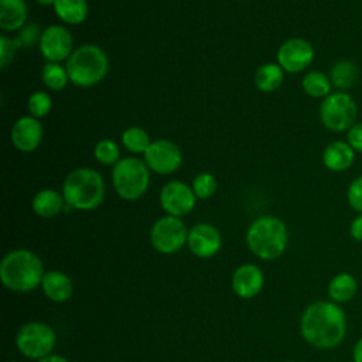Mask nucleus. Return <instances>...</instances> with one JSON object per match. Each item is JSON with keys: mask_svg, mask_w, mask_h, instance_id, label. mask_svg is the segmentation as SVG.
Instances as JSON below:
<instances>
[{"mask_svg": "<svg viewBox=\"0 0 362 362\" xmlns=\"http://www.w3.org/2000/svg\"><path fill=\"white\" fill-rule=\"evenodd\" d=\"M64 195H61L58 191L47 188L38 191L33 198V209L37 215L42 218H52L57 216L62 208H64Z\"/></svg>", "mask_w": 362, "mask_h": 362, "instance_id": "obj_20", "label": "nucleus"}, {"mask_svg": "<svg viewBox=\"0 0 362 362\" xmlns=\"http://www.w3.org/2000/svg\"><path fill=\"white\" fill-rule=\"evenodd\" d=\"M122 143L130 153H136V154L143 153L144 154L146 150L148 148V146L151 144V140L144 129L132 126L123 132Z\"/></svg>", "mask_w": 362, "mask_h": 362, "instance_id": "obj_26", "label": "nucleus"}, {"mask_svg": "<svg viewBox=\"0 0 362 362\" xmlns=\"http://www.w3.org/2000/svg\"><path fill=\"white\" fill-rule=\"evenodd\" d=\"M349 233L352 236V239L362 242V214H359L358 216H355L351 222L349 226Z\"/></svg>", "mask_w": 362, "mask_h": 362, "instance_id": "obj_35", "label": "nucleus"}, {"mask_svg": "<svg viewBox=\"0 0 362 362\" xmlns=\"http://www.w3.org/2000/svg\"><path fill=\"white\" fill-rule=\"evenodd\" d=\"M197 202L192 187L182 181H170L160 191V205L171 216H184L189 214Z\"/></svg>", "mask_w": 362, "mask_h": 362, "instance_id": "obj_11", "label": "nucleus"}, {"mask_svg": "<svg viewBox=\"0 0 362 362\" xmlns=\"http://www.w3.org/2000/svg\"><path fill=\"white\" fill-rule=\"evenodd\" d=\"M45 272L41 259L27 249L7 253L0 263L1 283L11 291L25 293L38 287Z\"/></svg>", "mask_w": 362, "mask_h": 362, "instance_id": "obj_2", "label": "nucleus"}, {"mask_svg": "<svg viewBox=\"0 0 362 362\" xmlns=\"http://www.w3.org/2000/svg\"><path fill=\"white\" fill-rule=\"evenodd\" d=\"M21 47L18 40L14 38H7L4 35L0 37V58H1V62H0V66L1 68H6V65L10 62V59L13 58V54L14 51Z\"/></svg>", "mask_w": 362, "mask_h": 362, "instance_id": "obj_32", "label": "nucleus"}, {"mask_svg": "<svg viewBox=\"0 0 362 362\" xmlns=\"http://www.w3.org/2000/svg\"><path fill=\"white\" fill-rule=\"evenodd\" d=\"M301 337L320 349L338 346L346 334V315L334 301L310 304L300 318Z\"/></svg>", "mask_w": 362, "mask_h": 362, "instance_id": "obj_1", "label": "nucleus"}, {"mask_svg": "<svg viewBox=\"0 0 362 362\" xmlns=\"http://www.w3.org/2000/svg\"><path fill=\"white\" fill-rule=\"evenodd\" d=\"M182 161L180 147L165 139L154 140L144 153V163L157 174L167 175L178 170Z\"/></svg>", "mask_w": 362, "mask_h": 362, "instance_id": "obj_10", "label": "nucleus"}, {"mask_svg": "<svg viewBox=\"0 0 362 362\" xmlns=\"http://www.w3.org/2000/svg\"><path fill=\"white\" fill-rule=\"evenodd\" d=\"M55 342V331L48 324L38 321L24 324L16 335L17 349L30 359H42L51 355Z\"/></svg>", "mask_w": 362, "mask_h": 362, "instance_id": "obj_8", "label": "nucleus"}, {"mask_svg": "<svg viewBox=\"0 0 362 362\" xmlns=\"http://www.w3.org/2000/svg\"><path fill=\"white\" fill-rule=\"evenodd\" d=\"M284 79V69L279 64H264L255 74V83L263 92L276 90Z\"/></svg>", "mask_w": 362, "mask_h": 362, "instance_id": "obj_24", "label": "nucleus"}, {"mask_svg": "<svg viewBox=\"0 0 362 362\" xmlns=\"http://www.w3.org/2000/svg\"><path fill=\"white\" fill-rule=\"evenodd\" d=\"M304 92L311 96V98H327L331 93V79L320 72V71H310L308 74L304 75L301 81Z\"/></svg>", "mask_w": 362, "mask_h": 362, "instance_id": "obj_25", "label": "nucleus"}, {"mask_svg": "<svg viewBox=\"0 0 362 362\" xmlns=\"http://www.w3.org/2000/svg\"><path fill=\"white\" fill-rule=\"evenodd\" d=\"M314 59V48L304 38H290L277 49V64L290 74H297L310 66Z\"/></svg>", "mask_w": 362, "mask_h": 362, "instance_id": "obj_13", "label": "nucleus"}, {"mask_svg": "<svg viewBox=\"0 0 362 362\" xmlns=\"http://www.w3.org/2000/svg\"><path fill=\"white\" fill-rule=\"evenodd\" d=\"M40 6H54L55 0H35Z\"/></svg>", "mask_w": 362, "mask_h": 362, "instance_id": "obj_38", "label": "nucleus"}, {"mask_svg": "<svg viewBox=\"0 0 362 362\" xmlns=\"http://www.w3.org/2000/svg\"><path fill=\"white\" fill-rule=\"evenodd\" d=\"M27 18L24 0H0V28L4 31L20 30Z\"/></svg>", "mask_w": 362, "mask_h": 362, "instance_id": "obj_19", "label": "nucleus"}, {"mask_svg": "<svg viewBox=\"0 0 362 362\" xmlns=\"http://www.w3.org/2000/svg\"><path fill=\"white\" fill-rule=\"evenodd\" d=\"M38 27L37 25H27L25 28H23L20 37H17L18 42L21 47H28L31 44H34L37 40L40 41V37H38Z\"/></svg>", "mask_w": 362, "mask_h": 362, "instance_id": "obj_34", "label": "nucleus"}, {"mask_svg": "<svg viewBox=\"0 0 362 362\" xmlns=\"http://www.w3.org/2000/svg\"><path fill=\"white\" fill-rule=\"evenodd\" d=\"M38 362H68V361L61 355H48L42 359H38Z\"/></svg>", "mask_w": 362, "mask_h": 362, "instance_id": "obj_37", "label": "nucleus"}, {"mask_svg": "<svg viewBox=\"0 0 362 362\" xmlns=\"http://www.w3.org/2000/svg\"><path fill=\"white\" fill-rule=\"evenodd\" d=\"M95 158L103 165H115L120 157L119 146L110 139H102L93 148Z\"/></svg>", "mask_w": 362, "mask_h": 362, "instance_id": "obj_28", "label": "nucleus"}, {"mask_svg": "<svg viewBox=\"0 0 362 362\" xmlns=\"http://www.w3.org/2000/svg\"><path fill=\"white\" fill-rule=\"evenodd\" d=\"M358 76H359V68L351 59L337 61L329 71L331 83L334 88L338 89V92H345L351 89L358 81Z\"/></svg>", "mask_w": 362, "mask_h": 362, "instance_id": "obj_21", "label": "nucleus"}, {"mask_svg": "<svg viewBox=\"0 0 362 362\" xmlns=\"http://www.w3.org/2000/svg\"><path fill=\"white\" fill-rule=\"evenodd\" d=\"M189 250L197 257H211L221 249L222 239L219 230L211 223H198L188 230L187 239Z\"/></svg>", "mask_w": 362, "mask_h": 362, "instance_id": "obj_14", "label": "nucleus"}, {"mask_svg": "<svg viewBox=\"0 0 362 362\" xmlns=\"http://www.w3.org/2000/svg\"><path fill=\"white\" fill-rule=\"evenodd\" d=\"M40 51L49 62H61L69 58L72 51V34L59 24L47 27L40 34Z\"/></svg>", "mask_w": 362, "mask_h": 362, "instance_id": "obj_12", "label": "nucleus"}, {"mask_svg": "<svg viewBox=\"0 0 362 362\" xmlns=\"http://www.w3.org/2000/svg\"><path fill=\"white\" fill-rule=\"evenodd\" d=\"M355 160V150L348 141L337 140L329 143L322 151V164L334 173L348 170Z\"/></svg>", "mask_w": 362, "mask_h": 362, "instance_id": "obj_17", "label": "nucleus"}, {"mask_svg": "<svg viewBox=\"0 0 362 362\" xmlns=\"http://www.w3.org/2000/svg\"><path fill=\"white\" fill-rule=\"evenodd\" d=\"M192 191L199 199L212 197L216 191V180L211 173H199L192 181Z\"/></svg>", "mask_w": 362, "mask_h": 362, "instance_id": "obj_30", "label": "nucleus"}, {"mask_svg": "<svg viewBox=\"0 0 362 362\" xmlns=\"http://www.w3.org/2000/svg\"><path fill=\"white\" fill-rule=\"evenodd\" d=\"M352 359H354V362H362V337L354 345Z\"/></svg>", "mask_w": 362, "mask_h": 362, "instance_id": "obj_36", "label": "nucleus"}, {"mask_svg": "<svg viewBox=\"0 0 362 362\" xmlns=\"http://www.w3.org/2000/svg\"><path fill=\"white\" fill-rule=\"evenodd\" d=\"M42 82L45 83L47 88L52 90H61L66 86L69 78L66 68L61 66L58 62H48L42 66Z\"/></svg>", "mask_w": 362, "mask_h": 362, "instance_id": "obj_27", "label": "nucleus"}, {"mask_svg": "<svg viewBox=\"0 0 362 362\" xmlns=\"http://www.w3.org/2000/svg\"><path fill=\"white\" fill-rule=\"evenodd\" d=\"M69 81L81 88L98 85L107 74L109 59L106 52L93 44L76 48L65 64Z\"/></svg>", "mask_w": 362, "mask_h": 362, "instance_id": "obj_5", "label": "nucleus"}, {"mask_svg": "<svg viewBox=\"0 0 362 362\" xmlns=\"http://www.w3.org/2000/svg\"><path fill=\"white\" fill-rule=\"evenodd\" d=\"M356 290H358L356 279L351 273H345V272L335 274L328 284V296L337 304L352 300L356 294Z\"/></svg>", "mask_w": 362, "mask_h": 362, "instance_id": "obj_22", "label": "nucleus"}, {"mask_svg": "<svg viewBox=\"0 0 362 362\" xmlns=\"http://www.w3.org/2000/svg\"><path fill=\"white\" fill-rule=\"evenodd\" d=\"M188 230L185 223L171 215H165L154 222L150 232V240L153 247L164 255L178 252L184 243H187Z\"/></svg>", "mask_w": 362, "mask_h": 362, "instance_id": "obj_9", "label": "nucleus"}, {"mask_svg": "<svg viewBox=\"0 0 362 362\" xmlns=\"http://www.w3.org/2000/svg\"><path fill=\"white\" fill-rule=\"evenodd\" d=\"M54 11L66 24H81L88 17V1L86 0H55Z\"/></svg>", "mask_w": 362, "mask_h": 362, "instance_id": "obj_23", "label": "nucleus"}, {"mask_svg": "<svg viewBox=\"0 0 362 362\" xmlns=\"http://www.w3.org/2000/svg\"><path fill=\"white\" fill-rule=\"evenodd\" d=\"M287 362H294V361H287Z\"/></svg>", "mask_w": 362, "mask_h": 362, "instance_id": "obj_39", "label": "nucleus"}, {"mask_svg": "<svg viewBox=\"0 0 362 362\" xmlns=\"http://www.w3.org/2000/svg\"><path fill=\"white\" fill-rule=\"evenodd\" d=\"M41 287L44 294L55 303L66 301L72 296L71 279L65 273L58 270L47 272L42 277Z\"/></svg>", "mask_w": 362, "mask_h": 362, "instance_id": "obj_18", "label": "nucleus"}, {"mask_svg": "<svg viewBox=\"0 0 362 362\" xmlns=\"http://www.w3.org/2000/svg\"><path fill=\"white\" fill-rule=\"evenodd\" d=\"M287 242L288 233L286 223L270 215L255 219L246 232V243L249 249L263 260H273L281 256Z\"/></svg>", "mask_w": 362, "mask_h": 362, "instance_id": "obj_4", "label": "nucleus"}, {"mask_svg": "<svg viewBox=\"0 0 362 362\" xmlns=\"http://www.w3.org/2000/svg\"><path fill=\"white\" fill-rule=\"evenodd\" d=\"M27 105H28L30 115L40 119L49 113V110L52 107V100L47 92L37 90L30 95Z\"/></svg>", "mask_w": 362, "mask_h": 362, "instance_id": "obj_29", "label": "nucleus"}, {"mask_svg": "<svg viewBox=\"0 0 362 362\" xmlns=\"http://www.w3.org/2000/svg\"><path fill=\"white\" fill-rule=\"evenodd\" d=\"M42 140V124L34 116L18 117L11 127V141L23 153L34 151Z\"/></svg>", "mask_w": 362, "mask_h": 362, "instance_id": "obj_15", "label": "nucleus"}, {"mask_svg": "<svg viewBox=\"0 0 362 362\" xmlns=\"http://www.w3.org/2000/svg\"><path fill=\"white\" fill-rule=\"evenodd\" d=\"M348 144L355 150V153L362 154V122L355 123L346 133Z\"/></svg>", "mask_w": 362, "mask_h": 362, "instance_id": "obj_33", "label": "nucleus"}, {"mask_svg": "<svg viewBox=\"0 0 362 362\" xmlns=\"http://www.w3.org/2000/svg\"><path fill=\"white\" fill-rule=\"evenodd\" d=\"M263 273L256 264H242L232 276V288L240 298H252L257 296L263 287Z\"/></svg>", "mask_w": 362, "mask_h": 362, "instance_id": "obj_16", "label": "nucleus"}, {"mask_svg": "<svg viewBox=\"0 0 362 362\" xmlns=\"http://www.w3.org/2000/svg\"><path fill=\"white\" fill-rule=\"evenodd\" d=\"M346 199L354 211L362 214V175L356 177L349 184L346 191Z\"/></svg>", "mask_w": 362, "mask_h": 362, "instance_id": "obj_31", "label": "nucleus"}, {"mask_svg": "<svg viewBox=\"0 0 362 362\" xmlns=\"http://www.w3.org/2000/svg\"><path fill=\"white\" fill-rule=\"evenodd\" d=\"M62 195L69 208L92 211L98 208L105 197L102 175L89 167H79L71 171L62 184Z\"/></svg>", "mask_w": 362, "mask_h": 362, "instance_id": "obj_3", "label": "nucleus"}, {"mask_svg": "<svg viewBox=\"0 0 362 362\" xmlns=\"http://www.w3.org/2000/svg\"><path fill=\"white\" fill-rule=\"evenodd\" d=\"M150 168L136 157H124L113 165L112 182L117 195L126 201L143 197L150 185Z\"/></svg>", "mask_w": 362, "mask_h": 362, "instance_id": "obj_6", "label": "nucleus"}, {"mask_svg": "<svg viewBox=\"0 0 362 362\" xmlns=\"http://www.w3.org/2000/svg\"><path fill=\"white\" fill-rule=\"evenodd\" d=\"M356 116V102L346 92L329 93L320 105V119L331 132H348L355 124Z\"/></svg>", "mask_w": 362, "mask_h": 362, "instance_id": "obj_7", "label": "nucleus"}]
</instances>
